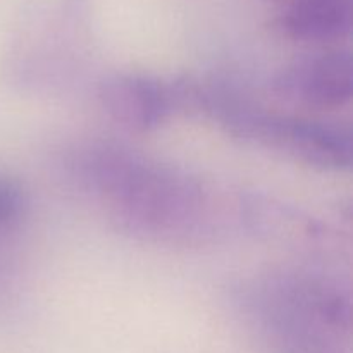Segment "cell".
I'll list each match as a JSON object with an SVG mask.
<instances>
[{
  "instance_id": "obj_1",
  "label": "cell",
  "mask_w": 353,
  "mask_h": 353,
  "mask_svg": "<svg viewBox=\"0 0 353 353\" xmlns=\"http://www.w3.org/2000/svg\"><path fill=\"white\" fill-rule=\"evenodd\" d=\"M79 185L117 224L152 238H186L205 219V192L193 179L121 148L93 147L72 162Z\"/></svg>"
},
{
  "instance_id": "obj_2",
  "label": "cell",
  "mask_w": 353,
  "mask_h": 353,
  "mask_svg": "<svg viewBox=\"0 0 353 353\" xmlns=\"http://www.w3.org/2000/svg\"><path fill=\"white\" fill-rule=\"evenodd\" d=\"M257 300V326L276 353H343L350 307L338 290L312 281L265 285Z\"/></svg>"
},
{
  "instance_id": "obj_3",
  "label": "cell",
  "mask_w": 353,
  "mask_h": 353,
  "mask_svg": "<svg viewBox=\"0 0 353 353\" xmlns=\"http://www.w3.org/2000/svg\"><path fill=\"white\" fill-rule=\"evenodd\" d=\"M214 112L233 133L278 148L300 161L333 169L350 165V137L330 124L259 112L224 102L217 103Z\"/></svg>"
},
{
  "instance_id": "obj_4",
  "label": "cell",
  "mask_w": 353,
  "mask_h": 353,
  "mask_svg": "<svg viewBox=\"0 0 353 353\" xmlns=\"http://www.w3.org/2000/svg\"><path fill=\"white\" fill-rule=\"evenodd\" d=\"M288 99L317 109H336L352 97V62L347 52L333 50L296 62L278 79Z\"/></svg>"
},
{
  "instance_id": "obj_5",
  "label": "cell",
  "mask_w": 353,
  "mask_h": 353,
  "mask_svg": "<svg viewBox=\"0 0 353 353\" xmlns=\"http://www.w3.org/2000/svg\"><path fill=\"white\" fill-rule=\"evenodd\" d=\"M272 3L278 26L296 41H333L350 30V0H272Z\"/></svg>"
},
{
  "instance_id": "obj_6",
  "label": "cell",
  "mask_w": 353,
  "mask_h": 353,
  "mask_svg": "<svg viewBox=\"0 0 353 353\" xmlns=\"http://www.w3.org/2000/svg\"><path fill=\"white\" fill-rule=\"evenodd\" d=\"M103 107L121 124L133 130H150L162 123L171 109V92L143 76H119L102 90Z\"/></svg>"
},
{
  "instance_id": "obj_7",
  "label": "cell",
  "mask_w": 353,
  "mask_h": 353,
  "mask_svg": "<svg viewBox=\"0 0 353 353\" xmlns=\"http://www.w3.org/2000/svg\"><path fill=\"white\" fill-rule=\"evenodd\" d=\"M26 210V196L16 179L0 174V233L14 230Z\"/></svg>"
}]
</instances>
